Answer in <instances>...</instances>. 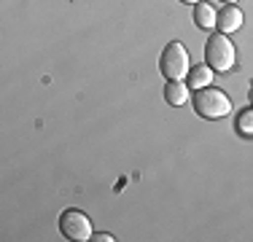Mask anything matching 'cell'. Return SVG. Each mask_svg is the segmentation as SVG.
I'll return each instance as SVG.
<instances>
[{"instance_id":"6da1fadb","label":"cell","mask_w":253,"mask_h":242,"mask_svg":"<svg viewBox=\"0 0 253 242\" xmlns=\"http://www.w3.org/2000/svg\"><path fill=\"white\" fill-rule=\"evenodd\" d=\"M191 105L194 111L200 113L202 119H224L232 113V100L221 92V89H213V86H205V89H197V94L191 97Z\"/></svg>"},{"instance_id":"7a4b0ae2","label":"cell","mask_w":253,"mask_h":242,"mask_svg":"<svg viewBox=\"0 0 253 242\" xmlns=\"http://www.w3.org/2000/svg\"><path fill=\"white\" fill-rule=\"evenodd\" d=\"M234 59H237V51L232 40L224 33L210 35V40L205 43V65H210L213 73H226L234 68Z\"/></svg>"},{"instance_id":"3957f363","label":"cell","mask_w":253,"mask_h":242,"mask_svg":"<svg viewBox=\"0 0 253 242\" xmlns=\"http://www.w3.org/2000/svg\"><path fill=\"white\" fill-rule=\"evenodd\" d=\"M159 70L167 81H180L183 76H189V51L183 48L180 40H172L165 46L159 57Z\"/></svg>"},{"instance_id":"277c9868","label":"cell","mask_w":253,"mask_h":242,"mask_svg":"<svg viewBox=\"0 0 253 242\" xmlns=\"http://www.w3.org/2000/svg\"><path fill=\"white\" fill-rule=\"evenodd\" d=\"M59 232L73 242H86L92 240V221L81 210H65L59 215Z\"/></svg>"},{"instance_id":"5b68a950","label":"cell","mask_w":253,"mask_h":242,"mask_svg":"<svg viewBox=\"0 0 253 242\" xmlns=\"http://www.w3.org/2000/svg\"><path fill=\"white\" fill-rule=\"evenodd\" d=\"M215 27H218L224 35L240 30V27H243V11H240L234 3H226L224 8L218 11V22H215Z\"/></svg>"},{"instance_id":"8992f818","label":"cell","mask_w":253,"mask_h":242,"mask_svg":"<svg viewBox=\"0 0 253 242\" xmlns=\"http://www.w3.org/2000/svg\"><path fill=\"white\" fill-rule=\"evenodd\" d=\"M165 100H167V105H172V108L186 105V102H189V83H183V81H167Z\"/></svg>"},{"instance_id":"52a82bcc","label":"cell","mask_w":253,"mask_h":242,"mask_svg":"<svg viewBox=\"0 0 253 242\" xmlns=\"http://www.w3.org/2000/svg\"><path fill=\"white\" fill-rule=\"evenodd\" d=\"M205 86H213V70L210 65H194L189 70V89H205Z\"/></svg>"},{"instance_id":"ba28073f","label":"cell","mask_w":253,"mask_h":242,"mask_svg":"<svg viewBox=\"0 0 253 242\" xmlns=\"http://www.w3.org/2000/svg\"><path fill=\"white\" fill-rule=\"evenodd\" d=\"M194 22H197V27L200 30H213L215 27V22H218V14L213 11V5L210 3H197L194 5Z\"/></svg>"},{"instance_id":"9c48e42d","label":"cell","mask_w":253,"mask_h":242,"mask_svg":"<svg viewBox=\"0 0 253 242\" xmlns=\"http://www.w3.org/2000/svg\"><path fill=\"white\" fill-rule=\"evenodd\" d=\"M234 129L240 132L243 137H253V105L251 108H243L234 119Z\"/></svg>"},{"instance_id":"30bf717a","label":"cell","mask_w":253,"mask_h":242,"mask_svg":"<svg viewBox=\"0 0 253 242\" xmlns=\"http://www.w3.org/2000/svg\"><path fill=\"white\" fill-rule=\"evenodd\" d=\"M92 240H97V242H113L111 234H97V237H92Z\"/></svg>"},{"instance_id":"8fae6325","label":"cell","mask_w":253,"mask_h":242,"mask_svg":"<svg viewBox=\"0 0 253 242\" xmlns=\"http://www.w3.org/2000/svg\"><path fill=\"white\" fill-rule=\"evenodd\" d=\"M180 3H186V5H197L200 0H180Z\"/></svg>"},{"instance_id":"7c38bea8","label":"cell","mask_w":253,"mask_h":242,"mask_svg":"<svg viewBox=\"0 0 253 242\" xmlns=\"http://www.w3.org/2000/svg\"><path fill=\"white\" fill-rule=\"evenodd\" d=\"M248 100H251V105H253V86H251V92H248Z\"/></svg>"},{"instance_id":"4fadbf2b","label":"cell","mask_w":253,"mask_h":242,"mask_svg":"<svg viewBox=\"0 0 253 242\" xmlns=\"http://www.w3.org/2000/svg\"><path fill=\"white\" fill-rule=\"evenodd\" d=\"M221 3H237V0H221Z\"/></svg>"}]
</instances>
